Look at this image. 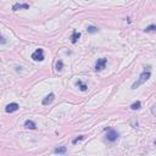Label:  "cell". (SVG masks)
Instances as JSON below:
<instances>
[{"mask_svg":"<svg viewBox=\"0 0 156 156\" xmlns=\"http://www.w3.org/2000/svg\"><path fill=\"white\" fill-rule=\"evenodd\" d=\"M151 77V71H150V66H147V67H145V70H144V72L139 76V78H138L137 82L133 83V85H132V89L134 90V89H137V88H139L141 84H144V83L146 82L147 79Z\"/></svg>","mask_w":156,"mask_h":156,"instance_id":"1","label":"cell"},{"mask_svg":"<svg viewBox=\"0 0 156 156\" xmlns=\"http://www.w3.org/2000/svg\"><path fill=\"white\" fill-rule=\"evenodd\" d=\"M118 137H119V134L116 129H112V128L106 129V137L105 138H106L109 141H111V143H112V141H116Z\"/></svg>","mask_w":156,"mask_h":156,"instance_id":"2","label":"cell"},{"mask_svg":"<svg viewBox=\"0 0 156 156\" xmlns=\"http://www.w3.org/2000/svg\"><path fill=\"white\" fill-rule=\"evenodd\" d=\"M32 59L34 61H43L44 60V50L43 49H37L33 54H32Z\"/></svg>","mask_w":156,"mask_h":156,"instance_id":"3","label":"cell"},{"mask_svg":"<svg viewBox=\"0 0 156 156\" xmlns=\"http://www.w3.org/2000/svg\"><path fill=\"white\" fill-rule=\"evenodd\" d=\"M106 64H107V59H105V57L98 59V61L95 64V70L96 71H102L106 67Z\"/></svg>","mask_w":156,"mask_h":156,"instance_id":"4","label":"cell"},{"mask_svg":"<svg viewBox=\"0 0 156 156\" xmlns=\"http://www.w3.org/2000/svg\"><path fill=\"white\" fill-rule=\"evenodd\" d=\"M19 109H20V105L17 102H11V104H9V105L5 107V111H6L8 113H12V112H16Z\"/></svg>","mask_w":156,"mask_h":156,"instance_id":"5","label":"cell"},{"mask_svg":"<svg viewBox=\"0 0 156 156\" xmlns=\"http://www.w3.org/2000/svg\"><path fill=\"white\" fill-rule=\"evenodd\" d=\"M54 99H55V95L53 94V93H50L49 95H46L45 98L43 99V101H42V104L44 105V106H46V105H50L53 101H54Z\"/></svg>","mask_w":156,"mask_h":156,"instance_id":"6","label":"cell"},{"mask_svg":"<svg viewBox=\"0 0 156 156\" xmlns=\"http://www.w3.org/2000/svg\"><path fill=\"white\" fill-rule=\"evenodd\" d=\"M25 127L27 129H36V123L32 119H26L25 121Z\"/></svg>","mask_w":156,"mask_h":156,"instance_id":"7","label":"cell"},{"mask_svg":"<svg viewBox=\"0 0 156 156\" xmlns=\"http://www.w3.org/2000/svg\"><path fill=\"white\" fill-rule=\"evenodd\" d=\"M21 9H29V5L28 4H15L12 10L14 11H17V10H21Z\"/></svg>","mask_w":156,"mask_h":156,"instance_id":"8","label":"cell"},{"mask_svg":"<svg viewBox=\"0 0 156 156\" xmlns=\"http://www.w3.org/2000/svg\"><path fill=\"white\" fill-rule=\"evenodd\" d=\"M79 37H81V33H79V32H77V31H73V33H72V37H71V42H72L73 44H76V43L78 42Z\"/></svg>","mask_w":156,"mask_h":156,"instance_id":"9","label":"cell"},{"mask_svg":"<svg viewBox=\"0 0 156 156\" xmlns=\"http://www.w3.org/2000/svg\"><path fill=\"white\" fill-rule=\"evenodd\" d=\"M76 85H78V87H79V89H81L82 92H85V90L88 89V87H87L85 84H83V82L81 81V79H78V81L76 82Z\"/></svg>","mask_w":156,"mask_h":156,"instance_id":"10","label":"cell"},{"mask_svg":"<svg viewBox=\"0 0 156 156\" xmlns=\"http://www.w3.org/2000/svg\"><path fill=\"white\" fill-rule=\"evenodd\" d=\"M141 107V102L140 101H135V102H133L132 105H130V110H139Z\"/></svg>","mask_w":156,"mask_h":156,"instance_id":"11","label":"cell"},{"mask_svg":"<svg viewBox=\"0 0 156 156\" xmlns=\"http://www.w3.org/2000/svg\"><path fill=\"white\" fill-rule=\"evenodd\" d=\"M66 151H67V147H66V146L56 147L55 150H54V152H55V154H66Z\"/></svg>","mask_w":156,"mask_h":156,"instance_id":"12","label":"cell"},{"mask_svg":"<svg viewBox=\"0 0 156 156\" xmlns=\"http://www.w3.org/2000/svg\"><path fill=\"white\" fill-rule=\"evenodd\" d=\"M62 68H64V62H62V60H59L57 62H56V71H62Z\"/></svg>","mask_w":156,"mask_h":156,"instance_id":"13","label":"cell"},{"mask_svg":"<svg viewBox=\"0 0 156 156\" xmlns=\"http://www.w3.org/2000/svg\"><path fill=\"white\" fill-rule=\"evenodd\" d=\"M87 31H88V33H96L99 29H98V27H95V26H88V28H87Z\"/></svg>","mask_w":156,"mask_h":156,"instance_id":"14","label":"cell"},{"mask_svg":"<svg viewBox=\"0 0 156 156\" xmlns=\"http://www.w3.org/2000/svg\"><path fill=\"white\" fill-rule=\"evenodd\" d=\"M144 31H145V32H156V25H150V26H147Z\"/></svg>","mask_w":156,"mask_h":156,"instance_id":"15","label":"cell"},{"mask_svg":"<svg viewBox=\"0 0 156 156\" xmlns=\"http://www.w3.org/2000/svg\"><path fill=\"white\" fill-rule=\"evenodd\" d=\"M83 139H84V135H79V137L74 138L73 140H72V144H77L78 141H81V140H83Z\"/></svg>","mask_w":156,"mask_h":156,"instance_id":"16","label":"cell"},{"mask_svg":"<svg viewBox=\"0 0 156 156\" xmlns=\"http://www.w3.org/2000/svg\"><path fill=\"white\" fill-rule=\"evenodd\" d=\"M130 126L133 127V128H137L138 127V121L135 118H133V119H130Z\"/></svg>","mask_w":156,"mask_h":156,"instance_id":"17","label":"cell"},{"mask_svg":"<svg viewBox=\"0 0 156 156\" xmlns=\"http://www.w3.org/2000/svg\"><path fill=\"white\" fill-rule=\"evenodd\" d=\"M151 113H152V115H154V116L156 117V104L151 106Z\"/></svg>","mask_w":156,"mask_h":156,"instance_id":"18","label":"cell"},{"mask_svg":"<svg viewBox=\"0 0 156 156\" xmlns=\"http://www.w3.org/2000/svg\"><path fill=\"white\" fill-rule=\"evenodd\" d=\"M5 43H6V39H5L4 37H1V45H4Z\"/></svg>","mask_w":156,"mask_h":156,"instance_id":"19","label":"cell"},{"mask_svg":"<svg viewBox=\"0 0 156 156\" xmlns=\"http://www.w3.org/2000/svg\"><path fill=\"white\" fill-rule=\"evenodd\" d=\"M155 144H156V141H155Z\"/></svg>","mask_w":156,"mask_h":156,"instance_id":"20","label":"cell"}]
</instances>
